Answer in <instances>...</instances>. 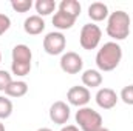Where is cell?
<instances>
[{
	"mask_svg": "<svg viewBox=\"0 0 133 131\" xmlns=\"http://www.w3.org/2000/svg\"><path fill=\"white\" fill-rule=\"evenodd\" d=\"M61 69L66 74H79L84 68L82 57L74 51H66L61 57Z\"/></svg>",
	"mask_w": 133,
	"mask_h": 131,
	"instance_id": "6",
	"label": "cell"
},
{
	"mask_svg": "<svg viewBox=\"0 0 133 131\" xmlns=\"http://www.w3.org/2000/svg\"><path fill=\"white\" fill-rule=\"evenodd\" d=\"M36 131H53L51 128H46V127H42V128H39V130H36Z\"/></svg>",
	"mask_w": 133,
	"mask_h": 131,
	"instance_id": "25",
	"label": "cell"
},
{
	"mask_svg": "<svg viewBox=\"0 0 133 131\" xmlns=\"http://www.w3.org/2000/svg\"><path fill=\"white\" fill-rule=\"evenodd\" d=\"M11 8L16 12H28L33 8L31 0H11Z\"/></svg>",
	"mask_w": 133,
	"mask_h": 131,
	"instance_id": "20",
	"label": "cell"
},
{
	"mask_svg": "<svg viewBox=\"0 0 133 131\" xmlns=\"http://www.w3.org/2000/svg\"><path fill=\"white\" fill-rule=\"evenodd\" d=\"M0 131H6V130H5V125H3L2 122H0Z\"/></svg>",
	"mask_w": 133,
	"mask_h": 131,
	"instance_id": "27",
	"label": "cell"
},
{
	"mask_svg": "<svg viewBox=\"0 0 133 131\" xmlns=\"http://www.w3.org/2000/svg\"><path fill=\"white\" fill-rule=\"evenodd\" d=\"M70 111H71L70 105H66L62 100H57L50 106V119H51V122L64 127L70 119Z\"/></svg>",
	"mask_w": 133,
	"mask_h": 131,
	"instance_id": "8",
	"label": "cell"
},
{
	"mask_svg": "<svg viewBox=\"0 0 133 131\" xmlns=\"http://www.w3.org/2000/svg\"><path fill=\"white\" fill-rule=\"evenodd\" d=\"M23 30L30 35H39L45 30V20L40 16H37V14L36 16H30L23 22Z\"/></svg>",
	"mask_w": 133,
	"mask_h": 131,
	"instance_id": "10",
	"label": "cell"
},
{
	"mask_svg": "<svg viewBox=\"0 0 133 131\" xmlns=\"http://www.w3.org/2000/svg\"><path fill=\"white\" fill-rule=\"evenodd\" d=\"M101 37H102V31H101L99 26L95 25V23H87L81 30L79 43L84 49L91 51V49L98 48V45L101 43Z\"/></svg>",
	"mask_w": 133,
	"mask_h": 131,
	"instance_id": "4",
	"label": "cell"
},
{
	"mask_svg": "<svg viewBox=\"0 0 133 131\" xmlns=\"http://www.w3.org/2000/svg\"><path fill=\"white\" fill-rule=\"evenodd\" d=\"M56 6L57 5L54 0H36V3H34L37 16H40V17H45V16H50L51 12H54Z\"/></svg>",
	"mask_w": 133,
	"mask_h": 131,
	"instance_id": "17",
	"label": "cell"
},
{
	"mask_svg": "<svg viewBox=\"0 0 133 131\" xmlns=\"http://www.w3.org/2000/svg\"><path fill=\"white\" fill-rule=\"evenodd\" d=\"M81 79L85 88H98L102 85V74L99 69H85Z\"/></svg>",
	"mask_w": 133,
	"mask_h": 131,
	"instance_id": "14",
	"label": "cell"
},
{
	"mask_svg": "<svg viewBox=\"0 0 133 131\" xmlns=\"http://www.w3.org/2000/svg\"><path fill=\"white\" fill-rule=\"evenodd\" d=\"M65 46H66V39L61 31H51L43 37V49L50 56L64 54Z\"/></svg>",
	"mask_w": 133,
	"mask_h": 131,
	"instance_id": "5",
	"label": "cell"
},
{
	"mask_svg": "<svg viewBox=\"0 0 133 131\" xmlns=\"http://www.w3.org/2000/svg\"><path fill=\"white\" fill-rule=\"evenodd\" d=\"M74 23H76V17H73V16H70V14H66V12L57 11V12H54V16H53V25H54V28H57L59 31L71 30Z\"/></svg>",
	"mask_w": 133,
	"mask_h": 131,
	"instance_id": "13",
	"label": "cell"
},
{
	"mask_svg": "<svg viewBox=\"0 0 133 131\" xmlns=\"http://www.w3.org/2000/svg\"><path fill=\"white\" fill-rule=\"evenodd\" d=\"M9 28H11V19L6 14H0V35H3Z\"/></svg>",
	"mask_w": 133,
	"mask_h": 131,
	"instance_id": "23",
	"label": "cell"
},
{
	"mask_svg": "<svg viewBox=\"0 0 133 131\" xmlns=\"http://www.w3.org/2000/svg\"><path fill=\"white\" fill-rule=\"evenodd\" d=\"M61 131H81V130L77 128V125H64L61 128Z\"/></svg>",
	"mask_w": 133,
	"mask_h": 131,
	"instance_id": "24",
	"label": "cell"
},
{
	"mask_svg": "<svg viewBox=\"0 0 133 131\" xmlns=\"http://www.w3.org/2000/svg\"><path fill=\"white\" fill-rule=\"evenodd\" d=\"M0 62H2V53H0Z\"/></svg>",
	"mask_w": 133,
	"mask_h": 131,
	"instance_id": "28",
	"label": "cell"
},
{
	"mask_svg": "<svg viewBox=\"0 0 133 131\" xmlns=\"http://www.w3.org/2000/svg\"><path fill=\"white\" fill-rule=\"evenodd\" d=\"M119 99L125 103V105H133V85H127L121 90Z\"/></svg>",
	"mask_w": 133,
	"mask_h": 131,
	"instance_id": "21",
	"label": "cell"
},
{
	"mask_svg": "<svg viewBox=\"0 0 133 131\" xmlns=\"http://www.w3.org/2000/svg\"><path fill=\"white\" fill-rule=\"evenodd\" d=\"M12 82V77L11 74L6 71V69H0V91L5 93V90L8 88V85Z\"/></svg>",
	"mask_w": 133,
	"mask_h": 131,
	"instance_id": "22",
	"label": "cell"
},
{
	"mask_svg": "<svg viewBox=\"0 0 133 131\" xmlns=\"http://www.w3.org/2000/svg\"><path fill=\"white\" fill-rule=\"evenodd\" d=\"M76 123L81 131H96L102 127V116L90 106H82L76 111Z\"/></svg>",
	"mask_w": 133,
	"mask_h": 131,
	"instance_id": "3",
	"label": "cell"
},
{
	"mask_svg": "<svg viewBox=\"0 0 133 131\" xmlns=\"http://www.w3.org/2000/svg\"><path fill=\"white\" fill-rule=\"evenodd\" d=\"M110 12H108V6L102 2H93L88 6V17L93 22H102L105 19H108Z\"/></svg>",
	"mask_w": 133,
	"mask_h": 131,
	"instance_id": "12",
	"label": "cell"
},
{
	"mask_svg": "<svg viewBox=\"0 0 133 131\" xmlns=\"http://www.w3.org/2000/svg\"><path fill=\"white\" fill-rule=\"evenodd\" d=\"M26 93H28V83L25 80H12L5 90V94L9 97H23Z\"/></svg>",
	"mask_w": 133,
	"mask_h": 131,
	"instance_id": "15",
	"label": "cell"
},
{
	"mask_svg": "<svg viewBox=\"0 0 133 131\" xmlns=\"http://www.w3.org/2000/svg\"><path fill=\"white\" fill-rule=\"evenodd\" d=\"M81 9H82V6H81V3H79L77 0H62V2L59 3V11L66 12V14L76 17V19L79 17Z\"/></svg>",
	"mask_w": 133,
	"mask_h": 131,
	"instance_id": "16",
	"label": "cell"
},
{
	"mask_svg": "<svg viewBox=\"0 0 133 131\" xmlns=\"http://www.w3.org/2000/svg\"><path fill=\"white\" fill-rule=\"evenodd\" d=\"M95 99H96L98 106L102 108V110H111V108H115L116 103H118V100H119L116 91L111 90V88H101V90H98Z\"/></svg>",
	"mask_w": 133,
	"mask_h": 131,
	"instance_id": "9",
	"label": "cell"
},
{
	"mask_svg": "<svg viewBox=\"0 0 133 131\" xmlns=\"http://www.w3.org/2000/svg\"><path fill=\"white\" fill-rule=\"evenodd\" d=\"M12 102L5 96H0V119H8L12 114Z\"/></svg>",
	"mask_w": 133,
	"mask_h": 131,
	"instance_id": "18",
	"label": "cell"
},
{
	"mask_svg": "<svg viewBox=\"0 0 133 131\" xmlns=\"http://www.w3.org/2000/svg\"><path fill=\"white\" fill-rule=\"evenodd\" d=\"M130 16L125 11H115L110 12L107 19V34L113 40H125L130 34Z\"/></svg>",
	"mask_w": 133,
	"mask_h": 131,
	"instance_id": "2",
	"label": "cell"
},
{
	"mask_svg": "<svg viewBox=\"0 0 133 131\" xmlns=\"http://www.w3.org/2000/svg\"><path fill=\"white\" fill-rule=\"evenodd\" d=\"M91 94H90V90L85 88V86H71L66 93V100L70 105L73 106H77V108H82V106H87V103L90 102Z\"/></svg>",
	"mask_w": 133,
	"mask_h": 131,
	"instance_id": "7",
	"label": "cell"
},
{
	"mask_svg": "<svg viewBox=\"0 0 133 131\" xmlns=\"http://www.w3.org/2000/svg\"><path fill=\"white\" fill-rule=\"evenodd\" d=\"M11 57H12V62H16V63H31L33 53H31V49H30L28 45L20 43V45H16L12 48Z\"/></svg>",
	"mask_w": 133,
	"mask_h": 131,
	"instance_id": "11",
	"label": "cell"
},
{
	"mask_svg": "<svg viewBox=\"0 0 133 131\" xmlns=\"http://www.w3.org/2000/svg\"><path fill=\"white\" fill-rule=\"evenodd\" d=\"M96 131H110L108 128H105V127H101L99 130H96Z\"/></svg>",
	"mask_w": 133,
	"mask_h": 131,
	"instance_id": "26",
	"label": "cell"
},
{
	"mask_svg": "<svg viewBox=\"0 0 133 131\" xmlns=\"http://www.w3.org/2000/svg\"><path fill=\"white\" fill-rule=\"evenodd\" d=\"M122 48L116 42H107L96 54V66L99 71H113L121 63Z\"/></svg>",
	"mask_w": 133,
	"mask_h": 131,
	"instance_id": "1",
	"label": "cell"
},
{
	"mask_svg": "<svg viewBox=\"0 0 133 131\" xmlns=\"http://www.w3.org/2000/svg\"><path fill=\"white\" fill-rule=\"evenodd\" d=\"M11 71H12V74L19 76V77H25L31 71V63H16V62H11Z\"/></svg>",
	"mask_w": 133,
	"mask_h": 131,
	"instance_id": "19",
	"label": "cell"
}]
</instances>
